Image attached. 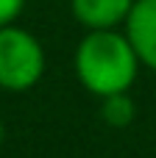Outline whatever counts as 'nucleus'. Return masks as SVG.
I'll return each instance as SVG.
<instances>
[{"label": "nucleus", "mask_w": 156, "mask_h": 158, "mask_svg": "<svg viewBox=\"0 0 156 158\" xmlns=\"http://www.w3.org/2000/svg\"><path fill=\"white\" fill-rule=\"evenodd\" d=\"M3 139H6V128H3V122H0V144H3Z\"/></svg>", "instance_id": "7"}, {"label": "nucleus", "mask_w": 156, "mask_h": 158, "mask_svg": "<svg viewBox=\"0 0 156 158\" xmlns=\"http://www.w3.org/2000/svg\"><path fill=\"white\" fill-rule=\"evenodd\" d=\"M22 6H25V0H0V28L3 25H11L20 17Z\"/></svg>", "instance_id": "6"}, {"label": "nucleus", "mask_w": 156, "mask_h": 158, "mask_svg": "<svg viewBox=\"0 0 156 158\" xmlns=\"http://www.w3.org/2000/svg\"><path fill=\"white\" fill-rule=\"evenodd\" d=\"M134 114H137V108H134V103H131V97H128L126 92L100 97V117H103L106 125H112V128H126V125L134 122Z\"/></svg>", "instance_id": "5"}, {"label": "nucleus", "mask_w": 156, "mask_h": 158, "mask_svg": "<svg viewBox=\"0 0 156 158\" xmlns=\"http://www.w3.org/2000/svg\"><path fill=\"white\" fill-rule=\"evenodd\" d=\"M137 0H70L73 17L87 31H103L126 25Z\"/></svg>", "instance_id": "4"}, {"label": "nucleus", "mask_w": 156, "mask_h": 158, "mask_svg": "<svg viewBox=\"0 0 156 158\" xmlns=\"http://www.w3.org/2000/svg\"><path fill=\"white\" fill-rule=\"evenodd\" d=\"M45 75V50L39 39L17 25L0 28V89L25 92Z\"/></svg>", "instance_id": "2"}, {"label": "nucleus", "mask_w": 156, "mask_h": 158, "mask_svg": "<svg viewBox=\"0 0 156 158\" xmlns=\"http://www.w3.org/2000/svg\"><path fill=\"white\" fill-rule=\"evenodd\" d=\"M140 56L126 33L114 28L89 31L75 47V75L98 97L128 92L140 72Z\"/></svg>", "instance_id": "1"}, {"label": "nucleus", "mask_w": 156, "mask_h": 158, "mask_svg": "<svg viewBox=\"0 0 156 158\" xmlns=\"http://www.w3.org/2000/svg\"><path fill=\"white\" fill-rule=\"evenodd\" d=\"M126 36L134 44L140 61L156 69V0H137L128 19H126Z\"/></svg>", "instance_id": "3"}]
</instances>
